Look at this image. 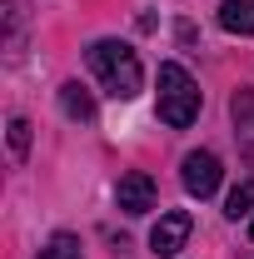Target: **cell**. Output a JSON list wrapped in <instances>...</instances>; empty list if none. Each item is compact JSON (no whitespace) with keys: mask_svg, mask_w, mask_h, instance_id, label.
I'll return each mask as SVG.
<instances>
[{"mask_svg":"<svg viewBox=\"0 0 254 259\" xmlns=\"http://www.w3.org/2000/svg\"><path fill=\"white\" fill-rule=\"evenodd\" d=\"M85 60H90V75L105 85L110 100H135L140 95L145 70H140V55L130 50L125 40H95V45L85 50Z\"/></svg>","mask_w":254,"mask_h":259,"instance_id":"obj_1","label":"cell"},{"mask_svg":"<svg viewBox=\"0 0 254 259\" xmlns=\"http://www.w3.org/2000/svg\"><path fill=\"white\" fill-rule=\"evenodd\" d=\"M199 85L190 80V70L185 65H175V60H164L159 65V120L170 130H185L199 120Z\"/></svg>","mask_w":254,"mask_h":259,"instance_id":"obj_2","label":"cell"},{"mask_svg":"<svg viewBox=\"0 0 254 259\" xmlns=\"http://www.w3.org/2000/svg\"><path fill=\"white\" fill-rule=\"evenodd\" d=\"M220 155L215 150H190L185 155V164H180V180H185V190L194 194V199H209V194L220 190Z\"/></svg>","mask_w":254,"mask_h":259,"instance_id":"obj_3","label":"cell"},{"mask_svg":"<svg viewBox=\"0 0 254 259\" xmlns=\"http://www.w3.org/2000/svg\"><path fill=\"white\" fill-rule=\"evenodd\" d=\"M190 229H194V220L185 214V209H164V214H159V225L150 229V249H155L159 259H175L180 249H185Z\"/></svg>","mask_w":254,"mask_h":259,"instance_id":"obj_4","label":"cell"},{"mask_svg":"<svg viewBox=\"0 0 254 259\" xmlns=\"http://www.w3.org/2000/svg\"><path fill=\"white\" fill-rule=\"evenodd\" d=\"M115 204H120L125 214H145V209H155V180H150L145 169L120 175V185H115Z\"/></svg>","mask_w":254,"mask_h":259,"instance_id":"obj_5","label":"cell"},{"mask_svg":"<svg viewBox=\"0 0 254 259\" xmlns=\"http://www.w3.org/2000/svg\"><path fill=\"white\" fill-rule=\"evenodd\" d=\"M229 115H234V135H239V150L254 160V90H234L229 100Z\"/></svg>","mask_w":254,"mask_h":259,"instance_id":"obj_6","label":"cell"},{"mask_svg":"<svg viewBox=\"0 0 254 259\" xmlns=\"http://www.w3.org/2000/svg\"><path fill=\"white\" fill-rule=\"evenodd\" d=\"M220 25L229 35H254V0H224L220 5Z\"/></svg>","mask_w":254,"mask_h":259,"instance_id":"obj_7","label":"cell"},{"mask_svg":"<svg viewBox=\"0 0 254 259\" xmlns=\"http://www.w3.org/2000/svg\"><path fill=\"white\" fill-rule=\"evenodd\" d=\"M60 110L70 115V120H95V100H90V90L85 85H60Z\"/></svg>","mask_w":254,"mask_h":259,"instance_id":"obj_8","label":"cell"},{"mask_svg":"<svg viewBox=\"0 0 254 259\" xmlns=\"http://www.w3.org/2000/svg\"><path fill=\"white\" fill-rule=\"evenodd\" d=\"M40 259H85V244H80L75 234H55V239L40 249Z\"/></svg>","mask_w":254,"mask_h":259,"instance_id":"obj_9","label":"cell"},{"mask_svg":"<svg viewBox=\"0 0 254 259\" xmlns=\"http://www.w3.org/2000/svg\"><path fill=\"white\" fill-rule=\"evenodd\" d=\"M10 155H15V160L30 155V120H20V115L10 120Z\"/></svg>","mask_w":254,"mask_h":259,"instance_id":"obj_10","label":"cell"},{"mask_svg":"<svg viewBox=\"0 0 254 259\" xmlns=\"http://www.w3.org/2000/svg\"><path fill=\"white\" fill-rule=\"evenodd\" d=\"M249 204H254V185H239V190H229V199H224V214L239 220V214H249Z\"/></svg>","mask_w":254,"mask_h":259,"instance_id":"obj_11","label":"cell"},{"mask_svg":"<svg viewBox=\"0 0 254 259\" xmlns=\"http://www.w3.org/2000/svg\"><path fill=\"white\" fill-rule=\"evenodd\" d=\"M249 234H254V220H249Z\"/></svg>","mask_w":254,"mask_h":259,"instance_id":"obj_12","label":"cell"}]
</instances>
